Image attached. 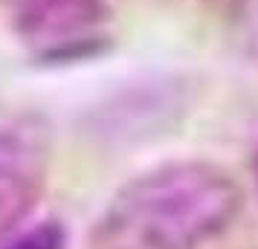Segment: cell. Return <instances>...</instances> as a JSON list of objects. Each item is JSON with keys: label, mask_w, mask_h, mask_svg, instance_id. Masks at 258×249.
Wrapping results in <instances>:
<instances>
[{"label": "cell", "mask_w": 258, "mask_h": 249, "mask_svg": "<svg viewBox=\"0 0 258 249\" xmlns=\"http://www.w3.org/2000/svg\"><path fill=\"white\" fill-rule=\"evenodd\" d=\"M244 209L226 168L177 159L128 180L90 232V249H200L221 237Z\"/></svg>", "instance_id": "6da1fadb"}, {"label": "cell", "mask_w": 258, "mask_h": 249, "mask_svg": "<svg viewBox=\"0 0 258 249\" xmlns=\"http://www.w3.org/2000/svg\"><path fill=\"white\" fill-rule=\"evenodd\" d=\"M12 29L38 61H82L110 44L107 0H15Z\"/></svg>", "instance_id": "7a4b0ae2"}, {"label": "cell", "mask_w": 258, "mask_h": 249, "mask_svg": "<svg viewBox=\"0 0 258 249\" xmlns=\"http://www.w3.org/2000/svg\"><path fill=\"white\" fill-rule=\"evenodd\" d=\"M52 133L38 113L0 119V243L32 217L44 197Z\"/></svg>", "instance_id": "3957f363"}, {"label": "cell", "mask_w": 258, "mask_h": 249, "mask_svg": "<svg viewBox=\"0 0 258 249\" xmlns=\"http://www.w3.org/2000/svg\"><path fill=\"white\" fill-rule=\"evenodd\" d=\"M67 246V232L58 220H44V223L32 226L26 232H15L9 235L0 249H64Z\"/></svg>", "instance_id": "277c9868"}, {"label": "cell", "mask_w": 258, "mask_h": 249, "mask_svg": "<svg viewBox=\"0 0 258 249\" xmlns=\"http://www.w3.org/2000/svg\"><path fill=\"white\" fill-rule=\"evenodd\" d=\"M235 12L241 21V35L252 52H258V0H235Z\"/></svg>", "instance_id": "5b68a950"}, {"label": "cell", "mask_w": 258, "mask_h": 249, "mask_svg": "<svg viewBox=\"0 0 258 249\" xmlns=\"http://www.w3.org/2000/svg\"><path fill=\"white\" fill-rule=\"evenodd\" d=\"M252 168H255V183H258V148H255V162H252Z\"/></svg>", "instance_id": "8992f818"}, {"label": "cell", "mask_w": 258, "mask_h": 249, "mask_svg": "<svg viewBox=\"0 0 258 249\" xmlns=\"http://www.w3.org/2000/svg\"><path fill=\"white\" fill-rule=\"evenodd\" d=\"M229 3H235V0H229Z\"/></svg>", "instance_id": "52a82bcc"}]
</instances>
